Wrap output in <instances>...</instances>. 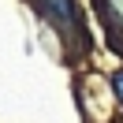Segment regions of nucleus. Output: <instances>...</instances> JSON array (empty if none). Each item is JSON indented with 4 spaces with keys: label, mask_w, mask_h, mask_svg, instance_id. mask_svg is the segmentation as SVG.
<instances>
[{
    "label": "nucleus",
    "mask_w": 123,
    "mask_h": 123,
    "mask_svg": "<svg viewBox=\"0 0 123 123\" xmlns=\"http://www.w3.org/2000/svg\"><path fill=\"white\" fill-rule=\"evenodd\" d=\"M101 8H105V19L116 26V30H123V0H101Z\"/></svg>",
    "instance_id": "f03ea898"
},
{
    "label": "nucleus",
    "mask_w": 123,
    "mask_h": 123,
    "mask_svg": "<svg viewBox=\"0 0 123 123\" xmlns=\"http://www.w3.org/2000/svg\"><path fill=\"white\" fill-rule=\"evenodd\" d=\"M37 4V11L49 19L52 26H60V30H75V0H34Z\"/></svg>",
    "instance_id": "f257e3e1"
},
{
    "label": "nucleus",
    "mask_w": 123,
    "mask_h": 123,
    "mask_svg": "<svg viewBox=\"0 0 123 123\" xmlns=\"http://www.w3.org/2000/svg\"><path fill=\"white\" fill-rule=\"evenodd\" d=\"M112 90H116V97H119V105H123V71L112 75Z\"/></svg>",
    "instance_id": "7ed1b4c3"
}]
</instances>
